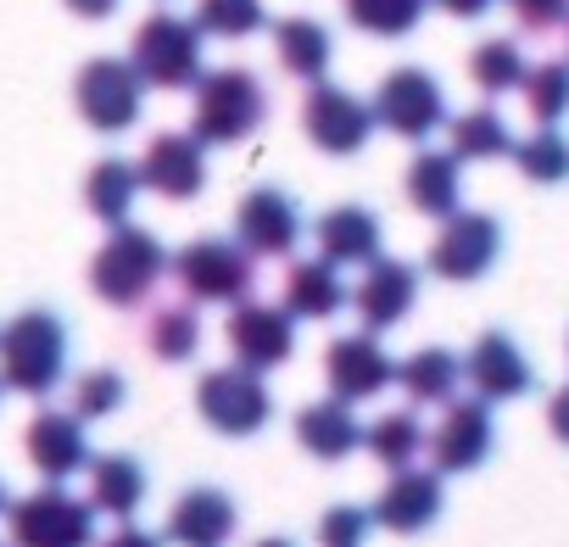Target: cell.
<instances>
[{"label":"cell","instance_id":"obj_5","mask_svg":"<svg viewBox=\"0 0 569 547\" xmlns=\"http://www.w3.org/2000/svg\"><path fill=\"white\" fill-rule=\"evenodd\" d=\"M129 62L146 79V90H196V79L207 73V34L196 29V18L151 12L134 29Z\"/></svg>","mask_w":569,"mask_h":547},{"label":"cell","instance_id":"obj_9","mask_svg":"<svg viewBox=\"0 0 569 547\" xmlns=\"http://www.w3.org/2000/svg\"><path fill=\"white\" fill-rule=\"evenodd\" d=\"M497 257H502V223L491 212H463L458 207L452 218H441V235L430 240L425 262L447 286H475L497 268Z\"/></svg>","mask_w":569,"mask_h":547},{"label":"cell","instance_id":"obj_16","mask_svg":"<svg viewBox=\"0 0 569 547\" xmlns=\"http://www.w3.org/2000/svg\"><path fill=\"white\" fill-rule=\"evenodd\" d=\"M413 302H419V268L402 262V257H386V251L363 268V280H358L352 297H347V308H358V319H363L375 336L391 330V325H402V319L413 314Z\"/></svg>","mask_w":569,"mask_h":547},{"label":"cell","instance_id":"obj_28","mask_svg":"<svg viewBox=\"0 0 569 547\" xmlns=\"http://www.w3.org/2000/svg\"><path fill=\"white\" fill-rule=\"evenodd\" d=\"M447 151L458 162H497V157H513V129L497 107H475L447 123Z\"/></svg>","mask_w":569,"mask_h":547},{"label":"cell","instance_id":"obj_7","mask_svg":"<svg viewBox=\"0 0 569 547\" xmlns=\"http://www.w3.org/2000/svg\"><path fill=\"white\" fill-rule=\"evenodd\" d=\"M73 101H79V118L96 135H129L146 112V79L134 73L129 57H96V62L79 68Z\"/></svg>","mask_w":569,"mask_h":547},{"label":"cell","instance_id":"obj_3","mask_svg":"<svg viewBox=\"0 0 569 547\" xmlns=\"http://www.w3.org/2000/svg\"><path fill=\"white\" fill-rule=\"evenodd\" d=\"M168 274V251L151 229L140 223H112V235L101 240V251L90 257V291L107 308H140Z\"/></svg>","mask_w":569,"mask_h":547},{"label":"cell","instance_id":"obj_13","mask_svg":"<svg viewBox=\"0 0 569 547\" xmlns=\"http://www.w3.org/2000/svg\"><path fill=\"white\" fill-rule=\"evenodd\" d=\"M430 447V464L441 475H469L491 458L497 447V419H491V402L486 397H452L441 408V425L425 436Z\"/></svg>","mask_w":569,"mask_h":547},{"label":"cell","instance_id":"obj_45","mask_svg":"<svg viewBox=\"0 0 569 547\" xmlns=\"http://www.w3.org/2000/svg\"><path fill=\"white\" fill-rule=\"evenodd\" d=\"M257 547H297V541H291V536H262Z\"/></svg>","mask_w":569,"mask_h":547},{"label":"cell","instance_id":"obj_38","mask_svg":"<svg viewBox=\"0 0 569 547\" xmlns=\"http://www.w3.org/2000/svg\"><path fill=\"white\" fill-rule=\"evenodd\" d=\"M129 402V380L118 375V369H84L79 380H73V414L79 419H107V414H118Z\"/></svg>","mask_w":569,"mask_h":547},{"label":"cell","instance_id":"obj_40","mask_svg":"<svg viewBox=\"0 0 569 547\" xmlns=\"http://www.w3.org/2000/svg\"><path fill=\"white\" fill-rule=\"evenodd\" d=\"M508 12L525 34H552L569 29V0H508Z\"/></svg>","mask_w":569,"mask_h":547},{"label":"cell","instance_id":"obj_4","mask_svg":"<svg viewBox=\"0 0 569 547\" xmlns=\"http://www.w3.org/2000/svg\"><path fill=\"white\" fill-rule=\"evenodd\" d=\"M168 274H173V286L184 291V302L240 308L257 291V257L240 240H223V235L190 240L179 257H168Z\"/></svg>","mask_w":569,"mask_h":547},{"label":"cell","instance_id":"obj_46","mask_svg":"<svg viewBox=\"0 0 569 547\" xmlns=\"http://www.w3.org/2000/svg\"><path fill=\"white\" fill-rule=\"evenodd\" d=\"M12 508V491H7V480H0V514H7Z\"/></svg>","mask_w":569,"mask_h":547},{"label":"cell","instance_id":"obj_26","mask_svg":"<svg viewBox=\"0 0 569 547\" xmlns=\"http://www.w3.org/2000/svg\"><path fill=\"white\" fill-rule=\"evenodd\" d=\"M273 57H279V68L291 79L319 84L330 73V62H336V40H330V29L319 18H279L273 23Z\"/></svg>","mask_w":569,"mask_h":547},{"label":"cell","instance_id":"obj_22","mask_svg":"<svg viewBox=\"0 0 569 547\" xmlns=\"http://www.w3.org/2000/svg\"><path fill=\"white\" fill-rule=\"evenodd\" d=\"M234 536V497L218 486H190L168 508V541L179 547H223Z\"/></svg>","mask_w":569,"mask_h":547},{"label":"cell","instance_id":"obj_43","mask_svg":"<svg viewBox=\"0 0 569 547\" xmlns=\"http://www.w3.org/2000/svg\"><path fill=\"white\" fill-rule=\"evenodd\" d=\"M101 547H162V536H151V530H140V525H118Z\"/></svg>","mask_w":569,"mask_h":547},{"label":"cell","instance_id":"obj_41","mask_svg":"<svg viewBox=\"0 0 569 547\" xmlns=\"http://www.w3.org/2000/svg\"><path fill=\"white\" fill-rule=\"evenodd\" d=\"M547 425H552V436L569 447V386L552 391V402H547Z\"/></svg>","mask_w":569,"mask_h":547},{"label":"cell","instance_id":"obj_24","mask_svg":"<svg viewBox=\"0 0 569 547\" xmlns=\"http://www.w3.org/2000/svg\"><path fill=\"white\" fill-rule=\"evenodd\" d=\"M297 441L302 452L325 458V464H341L363 447V425H358V408L347 397H325V402H308L297 414Z\"/></svg>","mask_w":569,"mask_h":547},{"label":"cell","instance_id":"obj_44","mask_svg":"<svg viewBox=\"0 0 569 547\" xmlns=\"http://www.w3.org/2000/svg\"><path fill=\"white\" fill-rule=\"evenodd\" d=\"M62 7H68L73 18H90V23H107V18L118 12V0H62Z\"/></svg>","mask_w":569,"mask_h":547},{"label":"cell","instance_id":"obj_30","mask_svg":"<svg viewBox=\"0 0 569 547\" xmlns=\"http://www.w3.org/2000/svg\"><path fill=\"white\" fill-rule=\"evenodd\" d=\"M397 386H402L413 402L447 408V402L458 397V386H463V358L447 352V347H425V352H413V358L397 364Z\"/></svg>","mask_w":569,"mask_h":547},{"label":"cell","instance_id":"obj_17","mask_svg":"<svg viewBox=\"0 0 569 547\" xmlns=\"http://www.w3.org/2000/svg\"><path fill=\"white\" fill-rule=\"evenodd\" d=\"M325 380H330V397H347V402H369L380 397L386 386H397V364L391 352L375 341V330H352V336H336L330 352H325Z\"/></svg>","mask_w":569,"mask_h":547},{"label":"cell","instance_id":"obj_42","mask_svg":"<svg viewBox=\"0 0 569 547\" xmlns=\"http://www.w3.org/2000/svg\"><path fill=\"white\" fill-rule=\"evenodd\" d=\"M430 7H441L447 18H463V23H475V18H486L497 0H430Z\"/></svg>","mask_w":569,"mask_h":547},{"label":"cell","instance_id":"obj_1","mask_svg":"<svg viewBox=\"0 0 569 547\" xmlns=\"http://www.w3.org/2000/svg\"><path fill=\"white\" fill-rule=\"evenodd\" d=\"M68 375V325L51 308H23L0 325V386L23 397H51Z\"/></svg>","mask_w":569,"mask_h":547},{"label":"cell","instance_id":"obj_15","mask_svg":"<svg viewBox=\"0 0 569 547\" xmlns=\"http://www.w3.org/2000/svg\"><path fill=\"white\" fill-rule=\"evenodd\" d=\"M441 508H447V486H441V469H413V464H402V469H391V480L380 486V497H375V525H386V530H397V536H419V530H430L436 519H441Z\"/></svg>","mask_w":569,"mask_h":547},{"label":"cell","instance_id":"obj_35","mask_svg":"<svg viewBox=\"0 0 569 547\" xmlns=\"http://www.w3.org/2000/svg\"><path fill=\"white\" fill-rule=\"evenodd\" d=\"M519 96H525V112L541 123V129H558L563 118H569V62H536L530 73H525V84H519Z\"/></svg>","mask_w":569,"mask_h":547},{"label":"cell","instance_id":"obj_37","mask_svg":"<svg viewBox=\"0 0 569 547\" xmlns=\"http://www.w3.org/2000/svg\"><path fill=\"white\" fill-rule=\"evenodd\" d=\"M513 162H519V173L530 185H563L569 179V140L558 129H541L536 123V135L513 140Z\"/></svg>","mask_w":569,"mask_h":547},{"label":"cell","instance_id":"obj_31","mask_svg":"<svg viewBox=\"0 0 569 547\" xmlns=\"http://www.w3.org/2000/svg\"><path fill=\"white\" fill-rule=\"evenodd\" d=\"M146 347H151L157 364H190L196 347H201L196 302H162V308L146 319Z\"/></svg>","mask_w":569,"mask_h":547},{"label":"cell","instance_id":"obj_27","mask_svg":"<svg viewBox=\"0 0 569 547\" xmlns=\"http://www.w3.org/2000/svg\"><path fill=\"white\" fill-rule=\"evenodd\" d=\"M151 480H146V464L129 458V452H107V458H90V508L107 514V519H134V508L146 503Z\"/></svg>","mask_w":569,"mask_h":547},{"label":"cell","instance_id":"obj_12","mask_svg":"<svg viewBox=\"0 0 569 547\" xmlns=\"http://www.w3.org/2000/svg\"><path fill=\"white\" fill-rule=\"evenodd\" d=\"M308 235V218L297 207L291 190H279V185H257L240 196L234 207V240L262 262V257H291Z\"/></svg>","mask_w":569,"mask_h":547},{"label":"cell","instance_id":"obj_14","mask_svg":"<svg viewBox=\"0 0 569 547\" xmlns=\"http://www.w3.org/2000/svg\"><path fill=\"white\" fill-rule=\"evenodd\" d=\"M140 185L162 201H196L207 190V146L190 129H162L140 151Z\"/></svg>","mask_w":569,"mask_h":547},{"label":"cell","instance_id":"obj_39","mask_svg":"<svg viewBox=\"0 0 569 547\" xmlns=\"http://www.w3.org/2000/svg\"><path fill=\"white\" fill-rule=\"evenodd\" d=\"M369 530H375V514H369V508L336 503V508H325V519H319V547H369Z\"/></svg>","mask_w":569,"mask_h":547},{"label":"cell","instance_id":"obj_34","mask_svg":"<svg viewBox=\"0 0 569 547\" xmlns=\"http://www.w3.org/2000/svg\"><path fill=\"white\" fill-rule=\"evenodd\" d=\"M347 7V23L375 34V40H402L425 23L430 12V0H341Z\"/></svg>","mask_w":569,"mask_h":547},{"label":"cell","instance_id":"obj_10","mask_svg":"<svg viewBox=\"0 0 569 547\" xmlns=\"http://www.w3.org/2000/svg\"><path fill=\"white\" fill-rule=\"evenodd\" d=\"M369 107H375V123L391 129L397 140H430L436 129H447V90L425 68H391Z\"/></svg>","mask_w":569,"mask_h":547},{"label":"cell","instance_id":"obj_20","mask_svg":"<svg viewBox=\"0 0 569 547\" xmlns=\"http://www.w3.org/2000/svg\"><path fill=\"white\" fill-rule=\"evenodd\" d=\"M23 447H29V464L46 480H73L79 469H90V436H84L79 414H57V408L34 414Z\"/></svg>","mask_w":569,"mask_h":547},{"label":"cell","instance_id":"obj_32","mask_svg":"<svg viewBox=\"0 0 569 547\" xmlns=\"http://www.w3.org/2000/svg\"><path fill=\"white\" fill-rule=\"evenodd\" d=\"M525 73H530V62H525L519 40H508V34H491L469 51V79L486 96H513L525 84Z\"/></svg>","mask_w":569,"mask_h":547},{"label":"cell","instance_id":"obj_18","mask_svg":"<svg viewBox=\"0 0 569 547\" xmlns=\"http://www.w3.org/2000/svg\"><path fill=\"white\" fill-rule=\"evenodd\" d=\"M223 341H229L234 364L268 375V369H279L284 358L297 352V319L284 314V308H268V302H251V297H246V302L234 308Z\"/></svg>","mask_w":569,"mask_h":547},{"label":"cell","instance_id":"obj_11","mask_svg":"<svg viewBox=\"0 0 569 547\" xmlns=\"http://www.w3.org/2000/svg\"><path fill=\"white\" fill-rule=\"evenodd\" d=\"M302 129H308V140H313L325 157H358V151L375 140L380 123H375V107H369L363 96H352V90L319 79V84H308Z\"/></svg>","mask_w":569,"mask_h":547},{"label":"cell","instance_id":"obj_6","mask_svg":"<svg viewBox=\"0 0 569 547\" xmlns=\"http://www.w3.org/2000/svg\"><path fill=\"white\" fill-rule=\"evenodd\" d=\"M7 514L12 547H96V508L90 497H73L62 480L18 497Z\"/></svg>","mask_w":569,"mask_h":547},{"label":"cell","instance_id":"obj_19","mask_svg":"<svg viewBox=\"0 0 569 547\" xmlns=\"http://www.w3.org/2000/svg\"><path fill=\"white\" fill-rule=\"evenodd\" d=\"M463 386H475V397H486V402H513L536 386V369L513 347L508 330H486L463 358Z\"/></svg>","mask_w":569,"mask_h":547},{"label":"cell","instance_id":"obj_29","mask_svg":"<svg viewBox=\"0 0 569 547\" xmlns=\"http://www.w3.org/2000/svg\"><path fill=\"white\" fill-rule=\"evenodd\" d=\"M140 190H146V185H140V162H129V157H101V162L90 168V179H84V207H90L101 223H129Z\"/></svg>","mask_w":569,"mask_h":547},{"label":"cell","instance_id":"obj_23","mask_svg":"<svg viewBox=\"0 0 569 547\" xmlns=\"http://www.w3.org/2000/svg\"><path fill=\"white\" fill-rule=\"evenodd\" d=\"M284 302V314L291 319H313V325H325V319H336L341 308H347V280H341V268L330 262V257H302V262H291V274H284V291H279Z\"/></svg>","mask_w":569,"mask_h":547},{"label":"cell","instance_id":"obj_21","mask_svg":"<svg viewBox=\"0 0 569 547\" xmlns=\"http://www.w3.org/2000/svg\"><path fill=\"white\" fill-rule=\"evenodd\" d=\"M313 240H319V257H330L336 268H369L386 251V223L369 207L341 201L313 223Z\"/></svg>","mask_w":569,"mask_h":547},{"label":"cell","instance_id":"obj_36","mask_svg":"<svg viewBox=\"0 0 569 547\" xmlns=\"http://www.w3.org/2000/svg\"><path fill=\"white\" fill-rule=\"evenodd\" d=\"M196 29L207 40H251L257 29H268V7L262 0H196Z\"/></svg>","mask_w":569,"mask_h":547},{"label":"cell","instance_id":"obj_8","mask_svg":"<svg viewBox=\"0 0 569 547\" xmlns=\"http://www.w3.org/2000/svg\"><path fill=\"white\" fill-rule=\"evenodd\" d=\"M196 414L218 430V436H257L273 419V391L262 380V369L229 364V369H207L196 386Z\"/></svg>","mask_w":569,"mask_h":547},{"label":"cell","instance_id":"obj_2","mask_svg":"<svg viewBox=\"0 0 569 547\" xmlns=\"http://www.w3.org/2000/svg\"><path fill=\"white\" fill-rule=\"evenodd\" d=\"M262 118H268V90L251 68H212L196 79L190 135L201 146H240L262 129Z\"/></svg>","mask_w":569,"mask_h":547},{"label":"cell","instance_id":"obj_25","mask_svg":"<svg viewBox=\"0 0 569 547\" xmlns=\"http://www.w3.org/2000/svg\"><path fill=\"white\" fill-rule=\"evenodd\" d=\"M408 207L425 218H452L463 207V162L452 151H419L402 173Z\"/></svg>","mask_w":569,"mask_h":547},{"label":"cell","instance_id":"obj_33","mask_svg":"<svg viewBox=\"0 0 569 547\" xmlns=\"http://www.w3.org/2000/svg\"><path fill=\"white\" fill-rule=\"evenodd\" d=\"M363 447L375 452V464L402 469V464H413V458L425 452V425H419V414H408V408L380 414L375 425H363Z\"/></svg>","mask_w":569,"mask_h":547}]
</instances>
